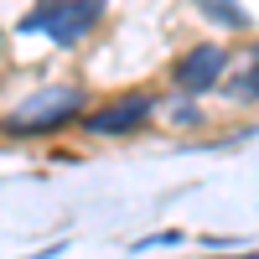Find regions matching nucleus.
Instances as JSON below:
<instances>
[{"instance_id":"f257e3e1","label":"nucleus","mask_w":259,"mask_h":259,"mask_svg":"<svg viewBox=\"0 0 259 259\" xmlns=\"http://www.w3.org/2000/svg\"><path fill=\"white\" fill-rule=\"evenodd\" d=\"M78 114H83V89L57 83V89L26 94L6 119H0V130H6V135H52V130H62L68 119H78Z\"/></svg>"},{"instance_id":"f03ea898","label":"nucleus","mask_w":259,"mask_h":259,"mask_svg":"<svg viewBox=\"0 0 259 259\" xmlns=\"http://www.w3.org/2000/svg\"><path fill=\"white\" fill-rule=\"evenodd\" d=\"M94 21H99V0H41L26 16V31H47L52 41L73 47L94 31Z\"/></svg>"},{"instance_id":"7ed1b4c3","label":"nucleus","mask_w":259,"mask_h":259,"mask_svg":"<svg viewBox=\"0 0 259 259\" xmlns=\"http://www.w3.org/2000/svg\"><path fill=\"white\" fill-rule=\"evenodd\" d=\"M223 73H228V52L212 47V41L207 47H192L187 57H177V68H171V78H177L182 94H207Z\"/></svg>"},{"instance_id":"20e7f679","label":"nucleus","mask_w":259,"mask_h":259,"mask_svg":"<svg viewBox=\"0 0 259 259\" xmlns=\"http://www.w3.org/2000/svg\"><path fill=\"white\" fill-rule=\"evenodd\" d=\"M150 94H119L114 104H104V109H94L89 119H83V130L89 135H130L135 124H145L150 119Z\"/></svg>"},{"instance_id":"39448f33","label":"nucleus","mask_w":259,"mask_h":259,"mask_svg":"<svg viewBox=\"0 0 259 259\" xmlns=\"http://www.w3.org/2000/svg\"><path fill=\"white\" fill-rule=\"evenodd\" d=\"M197 11H202L207 21H218V26H233V31L249 26V11L239 6V0H197Z\"/></svg>"},{"instance_id":"423d86ee","label":"nucleus","mask_w":259,"mask_h":259,"mask_svg":"<svg viewBox=\"0 0 259 259\" xmlns=\"http://www.w3.org/2000/svg\"><path fill=\"white\" fill-rule=\"evenodd\" d=\"M228 94L239 99V104H254V99H259V52H254V57L244 62V73L228 83Z\"/></svg>"},{"instance_id":"0eeeda50","label":"nucleus","mask_w":259,"mask_h":259,"mask_svg":"<svg viewBox=\"0 0 259 259\" xmlns=\"http://www.w3.org/2000/svg\"><path fill=\"white\" fill-rule=\"evenodd\" d=\"M99 6H104V0H99Z\"/></svg>"}]
</instances>
